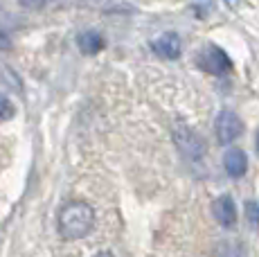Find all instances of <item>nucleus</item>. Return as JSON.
Returning <instances> with one entry per match:
<instances>
[{"label":"nucleus","mask_w":259,"mask_h":257,"mask_svg":"<svg viewBox=\"0 0 259 257\" xmlns=\"http://www.w3.org/2000/svg\"><path fill=\"white\" fill-rule=\"evenodd\" d=\"M104 48V38L102 34L97 32H83L81 36H79V50H81L83 54H97L99 50Z\"/></svg>","instance_id":"nucleus-8"},{"label":"nucleus","mask_w":259,"mask_h":257,"mask_svg":"<svg viewBox=\"0 0 259 257\" xmlns=\"http://www.w3.org/2000/svg\"><path fill=\"white\" fill-rule=\"evenodd\" d=\"M212 215H214V219H217L221 226H226V228L235 226V221H237V207H235V201H232L228 194L219 196V199L212 203Z\"/></svg>","instance_id":"nucleus-5"},{"label":"nucleus","mask_w":259,"mask_h":257,"mask_svg":"<svg viewBox=\"0 0 259 257\" xmlns=\"http://www.w3.org/2000/svg\"><path fill=\"white\" fill-rule=\"evenodd\" d=\"M50 0H21V5L23 7H29V9H38V7H43V5H48Z\"/></svg>","instance_id":"nucleus-11"},{"label":"nucleus","mask_w":259,"mask_h":257,"mask_svg":"<svg viewBox=\"0 0 259 257\" xmlns=\"http://www.w3.org/2000/svg\"><path fill=\"white\" fill-rule=\"evenodd\" d=\"M214 131H217V140L219 145H230L235 142L243 131V122L237 113L232 111H221L217 117V124H214Z\"/></svg>","instance_id":"nucleus-3"},{"label":"nucleus","mask_w":259,"mask_h":257,"mask_svg":"<svg viewBox=\"0 0 259 257\" xmlns=\"http://www.w3.org/2000/svg\"><path fill=\"white\" fill-rule=\"evenodd\" d=\"M198 63H201V68L205 72H210V75H217V77L226 75V72L232 68L228 52L221 50L219 46H214V43H210V46H205L201 50V54H198Z\"/></svg>","instance_id":"nucleus-2"},{"label":"nucleus","mask_w":259,"mask_h":257,"mask_svg":"<svg viewBox=\"0 0 259 257\" xmlns=\"http://www.w3.org/2000/svg\"><path fill=\"white\" fill-rule=\"evenodd\" d=\"M223 167H226L228 176H232V179H241L248 169V158L241 149H228V154L223 156Z\"/></svg>","instance_id":"nucleus-7"},{"label":"nucleus","mask_w":259,"mask_h":257,"mask_svg":"<svg viewBox=\"0 0 259 257\" xmlns=\"http://www.w3.org/2000/svg\"><path fill=\"white\" fill-rule=\"evenodd\" d=\"M257 151H259V131H257Z\"/></svg>","instance_id":"nucleus-13"},{"label":"nucleus","mask_w":259,"mask_h":257,"mask_svg":"<svg viewBox=\"0 0 259 257\" xmlns=\"http://www.w3.org/2000/svg\"><path fill=\"white\" fill-rule=\"evenodd\" d=\"M174 140H176L178 149H181L187 158H192V160H196V158L203 156V142H201V138H198L196 133H192L189 128L178 126L176 131H174Z\"/></svg>","instance_id":"nucleus-4"},{"label":"nucleus","mask_w":259,"mask_h":257,"mask_svg":"<svg viewBox=\"0 0 259 257\" xmlns=\"http://www.w3.org/2000/svg\"><path fill=\"white\" fill-rule=\"evenodd\" d=\"M246 219L250 221V226H259V205L255 203V201H248L246 203Z\"/></svg>","instance_id":"nucleus-10"},{"label":"nucleus","mask_w":259,"mask_h":257,"mask_svg":"<svg viewBox=\"0 0 259 257\" xmlns=\"http://www.w3.org/2000/svg\"><path fill=\"white\" fill-rule=\"evenodd\" d=\"M95 226V210L83 201H70L59 210L57 217V230L61 239L77 241L83 239Z\"/></svg>","instance_id":"nucleus-1"},{"label":"nucleus","mask_w":259,"mask_h":257,"mask_svg":"<svg viewBox=\"0 0 259 257\" xmlns=\"http://www.w3.org/2000/svg\"><path fill=\"white\" fill-rule=\"evenodd\" d=\"M16 115V106L12 104V100L5 95H0V122H7Z\"/></svg>","instance_id":"nucleus-9"},{"label":"nucleus","mask_w":259,"mask_h":257,"mask_svg":"<svg viewBox=\"0 0 259 257\" xmlns=\"http://www.w3.org/2000/svg\"><path fill=\"white\" fill-rule=\"evenodd\" d=\"M153 50L160 54V57H165V59H178L181 57V52H183V46H181L178 34L165 32L162 36H158L156 43H153Z\"/></svg>","instance_id":"nucleus-6"},{"label":"nucleus","mask_w":259,"mask_h":257,"mask_svg":"<svg viewBox=\"0 0 259 257\" xmlns=\"http://www.w3.org/2000/svg\"><path fill=\"white\" fill-rule=\"evenodd\" d=\"M9 48H12V41H9L7 32H5V29H0V50H9Z\"/></svg>","instance_id":"nucleus-12"}]
</instances>
